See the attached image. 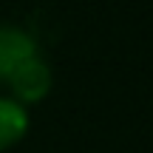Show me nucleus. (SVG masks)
<instances>
[{
	"instance_id": "nucleus-2",
	"label": "nucleus",
	"mask_w": 153,
	"mask_h": 153,
	"mask_svg": "<svg viewBox=\"0 0 153 153\" xmlns=\"http://www.w3.org/2000/svg\"><path fill=\"white\" fill-rule=\"evenodd\" d=\"M37 57V40L23 26H0V79H9L23 62Z\"/></svg>"
},
{
	"instance_id": "nucleus-1",
	"label": "nucleus",
	"mask_w": 153,
	"mask_h": 153,
	"mask_svg": "<svg viewBox=\"0 0 153 153\" xmlns=\"http://www.w3.org/2000/svg\"><path fill=\"white\" fill-rule=\"evenodd\" d=\"M6 82H9V88H11V99H17L20 105H28V102H40V99L51 91L54 76H51V68H48L45 60L31 57V60L23 62Z\"/></svg>"
},
{
	"instance_id": "nucleus-3",
	"label": "nucleus",
	"mask_w": 153,
	"mask_h": 153,
	"mask_svg": "<svg viewBox=\"0 0 153 153\" xmlns=\"http://www.w3.org/2000/svg\"><path fill=\"white\" fill-rule=\"evenodd\" d=\"M28 133V111L11 97H0V153L14 148Z\"/></svg>"
}]
</instances>
